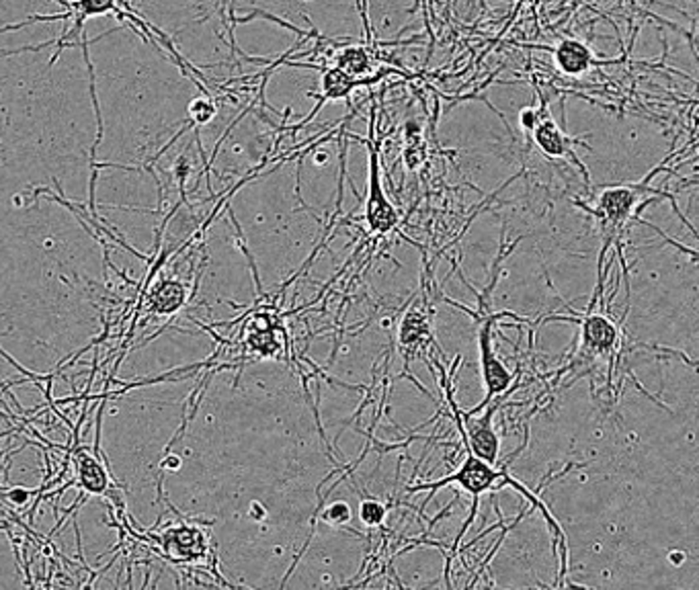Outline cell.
Here are the masks:
<instances>
[{
	"label": "cell",
	"instance_id": "obj_1",
	"mask_svg": "<svg viewBox=\"0 0 699 590\" xmlns=\"http://www.w3.org/2000/svg\"><path fill=\"white\" fill-rule=\"evenodd\" d=\"M450 484H455L458 488H461L463 492L472 494V498H474V502H472V513H470V517L466 518V523H463L461 531H460V535H458V541H455V544H460L461 537H463V533H466V531H468V527L472 525L474 517H476V513H478V498H481V494H484V492H494V490H499V488H502V486L515 488V490L519 492L521 497L528 498L533 507L539 508L541 513H544V517L548 518L549 527H554V529H556L558 533H560V525H558L556 518H554L552 515H549V510L546 508L544 502H541V500L538 498V494H536V492H531L528 486H523V484L519 482V479H515L513 476H510L509 471H507V466H502V468L490 466V463H486V461H482V459H478L476 455H472L468 450H466V458H463V461L460 463V468H458V469H453L451 474L443 476L442 479H435V482H422V484L411 486V488H408V492L442 490V488L450 486Z\"/></svg>",
	"mask_w": 699,
	"mask_h": 590
},
{
	"label": "cell",
	"instance_id": "obj_2",
	"mask_svg": "<svg viewBox=\"0 0 699 590\" xmlns=\"http://www.w3.org/2000/svg\"><path fill=\"white\" fill-rule=\"evenodd\" d=\"M658 172H661V169L652 170L646 179L640 180V183H636V185L605 187L603 191L597 195L595 206L577 203L578 208H583L587 214H591L597 222H599L601 234H603V244H605L603 250H601L599 263L603 261L605 250H607L611 244H617V248H619L627 224H630L632 219L640 222L638 214L642 211V208L646 206V203H650L648 195L671 197V195H666L665 191H656V189L650 187L648 180L655 175H658Z\"/></svg>",
	"mask_w": 699,
	"mask_h": 590
},
{
	"label": "cell",
	"instance_id": "obj_3",
	"mask_svg": "<svg viewBox=\"0 0 699 590\" xmlns=\"http://www.w3.org/2000/svg\"><path fill=\"white\" fill-rule=\"evenodd\" d=\"M502 316H509V312H497V314L484 312L482 316H478V320H481V328H478V351H481L484 400L474 408V411H470V414H478L481 411H484L486 406H490L492 400L500 396L502 392H507L510 388V383L515 382V375L509 372L505 363L500 361V357L497 355V351L492 347V328L499 320H502Z\"/></svg>",
	"mask_w": 699,
	"mask_h": 590
},
{
	"label": "cell",
	"instance_id": "obj_4",
	"mask_svg": "<svg viewBox=\"0 0 699 590\" xmlns=\"http://www.w3.org/2000/svg\"><path fill=\"white\" fill-rule=\"evenodd\" d=\"M369 141H367V152H369V189H367V201L364 218L369 226V230L375 234H390L400 222V216L396 208L392 206L386 191H383L382 177H380V156L378 146L374 141V128L369 125Z\"/></svg>",
	"mask_w": 699,
	"mask_h": 590
},
{
	"label": "cell",
	"instance_id": "obj_5",
	"mask_svg": "<svg viewBox=\"0 0 699 590\" xmlns=\"http://www.w3.org/2000/svg\"><path fill=\"white\" fill-rule=\"evenodd\" d=\"M577 314L578 320L570 322L580 324V349L583 353L595 357H614L619 351V344H622V330H619L617 322L611 320L603 310Z\"/></svg>",
	"mask_w": 699,
	"mask_h": 590
},
{
	"label": "cell",
	"instance_id": "obj_6",
	"mask_svg": "<svg viewBox=\"0 0 699 590\" xmlns=\"http://www.w3.org/2000/svg\"><path fill=\"white\" fill-rule=\"evenodd\" d=\"M531 138H533V144L538 146V150L541 154H546L548 159H570L572 162L578 164L580 170L585 172V179H588L587 169L583 167V164H580V160L577 159V154L572 152V146L585 144V141L578 140V138H570L567 131L558 128L556 121L548 115L546 105H544V109H541L539 121H538L536 128H533Z\"/></svg>",
	"mask_w": 699,
	"mask_h": 590
},
{
	"label": "cell",
	"instance_id": "obj_7",
	"mask_svg": "<svg viewBox=\"0 0 699 590\" xmlns=\"http://www.w3.org/2000/svg\"><path fill=\"white\" fill-rule=\"evenodd\" d=\"M159 544L164 547V552L175 557V560L195 562L208 556V537L203 535L199 527H169L159 537Z\"/></svg>",
	"mask_w": 699,
	"mask_h": 590
},
{
	"label": "cell",
	"instance_id": "obj_8",
	"mask_svg": "<svg viewBox=\"0 0 699 590\" xmlns=\"http://www.w3.org/2000/svg\"><path fill=\"white\" fill-rule=\"evenodd\" d=\"M554 60L558 68L568 76L583 74L588 68L597 64L591 47L575 37L562 39V42L554 47Z\"/></svg>",
	"mask_w": 699,
	"mask_h": 590
},
{
	"label": "cell",
	"instance_id": "obj_9",
	"mask_svg": "<svg viewBox=\"0 0 699 590\" xmlns=\"http://www.w3.org/2000/svg\"><path fill=\"white\" fill-rule=\"evenodd\" d=\"M76 484L89 494H105L109 488V471L99 459V453L78 450L74 453Z\"/></svg>",
	"mask_w": 699,
	"mask_h": 590
},
{
	"label": "cell",
	"instance_id": "obj_10",
	"mask_svg": "<svg viewBox=\"0 0 699 590\" xmlns=\"http://www.w3.org/2000/svg\"><path fill=\"white\" fill-rule=\"evenodd\" d=\"M400 347H403V355L406 363H411V359L419 353V349L425 344V341H433V336L429 333V320L427 314L422 310H411L404 316L403 324H400Z\"/></svg>",
	"mask_w": 699,
	"mask_h": 590
},
{
	"label": "cell",
	"instance_id": "obj_11",
	"mask_svg": "<svg viewBox=\"0 0 699 590\" xmlns=\"http://www.w3.org/2000/svg\"><path fill=\"white\" fill-rule=\"evenodd\" d=\"M374 66V47L369 45H349L341 47L335 56V68L343 70L351 78H361Z\"/></svg>",
	"mask_w": 699,
	"mask_h": 590
},
{
	"label": "cell",
	"instance_id": "obj_12",
	"mask_svg": "<svg viewBox=\"0 0 699 590\" xmlns=\"http://www.w3.org/2000/svg\"><path fill=\"white\" fill-rule=\"evenodd\" d=\"M359 84V81H355V78H351L343 73V70L339 68H326L325 74H322V94H318V105L316 109H314L312 115L308 117V120H304L300 125H304L306 121H310L312 117H316L318 109L326 103V101H333V99H345L349 97L351 91L355 89V86Z\"/></svg>",
	"mask_w": 699,
	"mask_h": 590
},
{
	"label": "cell",
	"instance_id": "obj_13",
	"mask_svg": "<svg viewBox=\"0 0 699 590\" xmlns=\"http://www.w3.org/2000/svg\"><path fill=\"white\" fill-rule=\"evenodd\" d=\"M185 287L177 281H160L159 285L152 289V308L156 314H172L177 308L185 304Z\"/></svg>",
	"mask_w": 699,
	"mask_h": 590
},
{
	"label": "cell",
	"instance_id": "obj_14",
	"mask_svg": "<svg viewBox=\"0 0 699 590\" xmlns=\"http://www.w3.org/2000/svg\"><path fill=\"white\" fill-rule=\"evenodd\" d=\"M357 515H359V521L364 523L365 527H380V525H383V521H386L388 507L378 498L367 497L359 502Z\"/></svg>",
	"mask_w": 699,
	"mask_h": 590
},
{
	"label": "cell",
	"instance_id": "obj_15",
	"mask_svg": "<svg viewBox=\"0 0 699 590\" xmlns=\"http://www.w3.org/2000/svg\"><path fill=\"white\" fill-rule=\"evenodd\" d=\"M320 518H322V523H326L331 527H343L353 518V510L349 507V502L336 500V502H333V505H328L325 510H322Z\"/></svg>",
	"mask_w": 699,
	"mask_h": 590
},
{
	"label": "cell",
	"instance_id": "obj_16",
	"mask_svg": "<svg viewBox=\"0 0 699 590\" xmlns=\"http://www.w3.org/2000/svg\"><path fill=\"white\" fill-rule=\"evenodd\" d=\"M216 103L209 97H198L189 105V117L193 125H206L216 117Z\"/></svg>",
	"mask_w": 699,
	"mask_h": 590
},
{
	"label": "cell",
	"instance_id": "obj_17",
	"mask_svg": "<svg viewBox=\"0 0 699 590\" xmlns=\"http://www.w3.org/2000/svg\"><path fill=\"white\" fill-rule=\"evenodd\" d=\"M538 121H539V111H538L536 107L523 109L521 115H519V123H521V128H523L525 133H529V136H531V131L538 125Z\"/></svg>",
	"mask_w": 699,
	"mask_h": 590
},
{
	"label": "cell",
	"instance_id": "obj_18",
	"mask_svg": "<svg viewBox=\"0 0 699 590\" xmlns=\"http://www.w3.org/2000/svg\"><path fill=\"white\" fill-rule=\"evenodd\" d=\"M6 497H9L15 505H25L27 498L31 497V492L23 490V488H13V490L6 492Z\"/></svg>",
	"mask_w": 699,
	"mask_h": 590
}]
</instances>
